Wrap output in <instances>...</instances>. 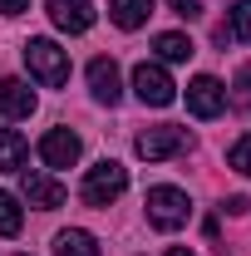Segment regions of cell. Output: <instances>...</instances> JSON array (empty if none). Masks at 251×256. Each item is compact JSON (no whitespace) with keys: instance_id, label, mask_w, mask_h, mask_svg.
Returning <instances> with one entry per match:
<instances>
[{"instance_id":"obj_1","label":"cell","mask_w":251,"mask_h":256,"mask_svg":"<svg viewBox=\"0 0 251 256\" xmlns=\"http://www.w3.org/2000/svg\"><path fill=\"white\" fill-rule=\"evenodd\" d=\"M124 188H128V168L124 162H114V158H104V162H94L89 172H84V202L89 207H108V202H118L124 197Z\"/></svg>"},{"instance_id":"obj_2","label":"cell","mask_w":251,"mask_h":256,"mask_svg":"<svg viewBox=\"0 0 251 256\" xmlns=\"http://www.w3.org/2000/svg\"><path fill=\"white\" fill-rule=\"evenodd\" d=\"M25 69H30L44 89H60L64 79H69V54H64L54 40H30L25 44Z\"/></svg>"},{"instance_id":"obj_3","label":"cell","mask_w":251,"mask_h":256,"mask_svg":"<svg viewBox=\"0 0 251 256\" xmlns=\"http://www.w3.org/2000/svg\"><path fill=\"white\" fill-rule=\"evenodd\" d=\"M148 222L158 226V232H178V226L188 222V212H192V202H188V192L182 188H148Z\"/></svg>"},{"instance_id":"obj_4","label":"cell","mask_w":251,"mask_h":256,"mask_svg":"<svg viewBox=\"0 0 251 256\" xmlns=\"http://www.w3.org/2000/svg\"><path fill=\"white\" fill-rule=\"evenodd\" d=\"M133 94L143 98L148 108H168V104L178 98V84H172V74H168L162 64H148V60H143L138 69H133Z\"/></svg>"},{"instance_id":"obj_5","label":"cell","mask_w":251,"mask_h":256,"mask_svg":"<svg viewBox=\"0 0 251 256\" xmlns=\"http://www.w3.org/2000/svg\"><path fill=\"white\" fill-rule=\"evenodd\" d=\"M182 148H188V128H172V124L148 128V133H138V138H133V153H138V158H148V162L172 158V153H182Z\"/></svg>"},{"instance_id":"obj_6","label":"cell","mask_w":251,"mask_h":256,"mask_svg":"<svg viewBox=\"0 0 251 256\" xmlns=\"http://www.w3.org/2000/svg\"><path fill=\"white\" fill-rule=\"evenodd\" d=\"M84 153V143H79V133H69V128H50L44 138H40V158L50 162V168H74Z\"/></svg>"},{"instance_id":"obj_7","label":"cell","mask_w":251,"mask_h":256,"mask_svg":"<svg viewBox=\"0 0 251 256\" xmlns=\"http://www.w3.org/2000/svg\"><path fill=\"white\" fill-rule=\"evenodd\" d=\"M188 108L197 114V118H217L222 108H226V89H222L212 74H197L188 84Z\"/></svg>"},{"instance_id":"obj_8","label":"cell","mask_w":251,"mask_h":256,"mask_svg":"<svg viewBox=\"0 0 251 256\" xmlns=\"http://www.w3.org/2000/svg\"><path fill=\"white\" fill-rule=\"evenodd\" d=\"M20 188H25V202H30V207H40V212H54V207H64V182L44 178V172L20 168Z\"/></svg>"},{"instance_id":"obj_9","label":"cell","mask_w":251,"mask_h":256,"mask_svg":"<svg viewBox=\"0 0 251 256\" xmlns=\"http://www.w3.org/2000/svg\"><path fill=\"white\" fill-rule=\"evenodd\" d=\"M89 89H94V98L108 104V108L124 98V74H118V64L108 60V54H98V60L89 64Z\"/></svg>"},{"instance_id":"obj_10","label":"cell","mask_w":251,"mask_h":256,"mask_svg":"<svg viewBox=\"0 0 251 256\" xmlns=\"http://www.w3.org/2000/svg\"><path fill=\"white\" fill-rule=\"evenodd\" d=\"M44 5H50V20H54L64 34H84L94 25V5H89V0H44Z\"/></svg>"},{"instance_id":"obj_11","label":"cell","mask_w":251,"mask_h":256,"mask_svg":"<svg viewBox=\"0 0 251 256\" xmlns=\"http://www.w3.org/2000/svg\"><path fill=\"white\" fill-rule=\"evenodd\" d=\"M34 89L25 84V79H0V114L5 118H30L34 114Z\"/></svg>"},{"instance_id":"obj_12","label":"cell","mask_w":251,"mask_h":256,"mask_svg":"<svg viewBox=\"0 0 251 256\" xmlns=\"http://www.w3.org/2000/svg\"><path fill=\"white\" fill-rule=\"evenodd\" d=\"M108 15H114V25H118V30H138V25H148L153 0H114V5H108Z\"/></svg>"},{"instance_id":"obj_13","label":"cell","mask_w":251,"mask_h":256,"mask_svg":"<svg viewBox=\"0 0 251 256\" xmlns=\"http://www.w3.org/2000/svg\"><path fill=\"white\" fill-rule=\"evenodd\" d=\"M54 256H98V242L94 232H84V226H69L54 236Z\"/></svg>"},{"instance_id":"obj_14","label":"cell","mask_w":251,"mask_h":256,"mask_svg":"<svg viewBox=\"0 0 251 256\" xmlns=\"http://www.w3.org/2000/svg\"><path fill=\"white\" fill-rule=\"evenodd\" d=\"M25 138L15 133V128H0V172H20L25 168Z\"/></svg>"},{"instance_id":"obj_15","label":"cell","mask_w":251,"mask_h":256,"mask_svg":"<svg viewBox=\"0 0 251 256\" xmlns=\"http://www.w3.org/2000/svg\"><path fill=\"white\" fill-rule=\"evenodd\" d=\"M153 50H158V54H162L168 64H182V60H192V54H197V50H192V40H188V34H178V30L158 34V40H153Z\"/></svg>"},{"instance_id":"obj_16","label":"cell","mask_w":251,"mask_h":256,"mask_svg":"<svg viewBox=\"0 0 251 256\" xmlns=\"http://www.w3.org/2000/svg\"><path fill=\"white\" fill-rule=\"evenodd\" d=\"M25 226V212H20V197L15 192H0V236H15Z\"/></svg>"},{"instance_id":"obj_17","label":"cell","mask_w":251,"mask_h":256,"mask_svg":"<svg viewBox=\"0 0 251 256\" xmlns=\"http://www.w3.org/2000/svg\"><path fill=\"white\" fill-rule=\"evenodd\" d=\"M226 34H232V40H251V0H236V5H232Z\"/></svg>"},{"instance_id":"obj_18","label":"cell","mask_w":251,"mask_h":256,"mask_svg":"<svg viewBox=\"0 0 251 256\" xmlns=\"http://www.w3.org/2000/svg\"><path fill=\"white\" fill-rule=\"evenodd\" d=\"M226 162H232V172H242V178H251V133L232 143V153H226Z\"/></svg>"},{"instance_id":"obj_19","label":"cell","mask_w":251,"mask_h":256,"mask_svg":"<svg viewBox=\"0 0 251 256\" xmlns=\"http://www.w3.org/2000/svg\"><path fill=\"white\" fill-rule=\"evenodd\" d=\"M168 5H172V15H182V20H197V15H202L197 0H168Z\"/></svg>"},{"instance_id":"obj_20","label":"cell","mask_w":251,"mask_h":256,"mask_svg":"<svg viewBox=\"0 0 251 256\" xmlns=\"http://www.w3.org/2000/svg\"><path fill=\"white\" fill-rule=\"evenodd\" d=\"M226 212H232V217H246L251 202H246V197H226Z\"/></svg>"},{"instance_id":"obj_21","label":"cell","mask_w":251,"mask_h":256,"mask_svg":"<svg viewBox=\"0 0 251 256\" xmlns=\"http://www.w3.org/2000/svg\"><path fill=\"white\" fill-rule=\"evenodd\" d=\"M20 10H30V0H0V15H20Z\"/></svg>"},{"instance_id":"obj_22","label":"cell","mask_w":251,"mask_h":256,"mask_svg":"<svg viewBox=\"0 0 251 256\" xmlns=\"http://www.w3.org/2000/svg\"><path fill=\"white\" fill-rule=\"evenodd\" d=\"M236 89H242V94H251V69H242V79H236Z\"/></svg>"},{"instance_id":"obj_23","label":"cell","mask_w":251,"mask_h":256,"mask_svg":"<svg viewBox=\"0 0 251 256\" xmlns=\"http://www.w3.org/2000/svg\"><path fill=\"white\" fill-rule=\"evenodd\" d=\"M168 256H197L192 246H168Z\"/></svg>"},{"instance_id":"obj_24","label":"cell","mask_w":251,"mask_h":256,"mask_svg":"<svg viewBox=\"0 0 251 256\" xmlns=\"http://www.w3.org/2000/svg\"><path fill=\"white\" fill-rule=\"evenodd\" d=\"M20 256H25V252H20Z\"/></svg>"}]
</instances>
